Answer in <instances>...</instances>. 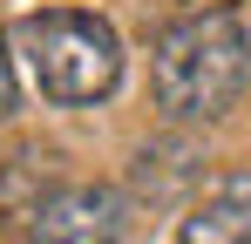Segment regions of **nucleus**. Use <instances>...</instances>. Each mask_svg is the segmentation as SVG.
Masks as SVG:
<instances>
[{"label": "nucleus", "instance_id": "f257e3e1", "mask_svg": "<svg viewBox=\"0 0 251 244\" xmlns=\"http://www.w3.org/2000/svg\"><path fill=\"white\" fill-rule=\"evenodd\" d=\"M150 81H156V109L170 122H210L224 116L251 81V27L238 7H204L183 14L156 34L150 54Z\"/></svg>", "mask_w": 251, "mask_h": 244}, {"label": "nucleus", "instance_id": "7ed1b4c3", "mask_svg": "<svg viewBox=\"0 0 251 244\" xmlns=\"http://www.w3.org/2000/svg\"><path fill=\"white\" fill-rule=\"evenodd\" d=\"M34 224V244H123L136 203L116 190V183H68L27 210Z\"/></svg>", "mask_w": 251, "mask_h": 244}, {"label": "nucleus", "instance_id": "f03ea898", "mask_svg": "<svg viewBox=\"0 0 251 244\" xmlns=\"http://www.w3.org/2000/svg\"><path fill=\"white\" fill-rule=\"evenodd\" d=\"M21 48H27V68L41 81L48 102H102L116 75H123V41L102 14L82 7H41L21 21Z\"/></svg>", "mask_w": 251, "mask_h": 244}, {"label": "nucleus", "instance_id": "39448f33", "mask_svg": "<svg viewBox=\"0 0 251 244\" xmlns=\"http://www.w3.org/2000/svg\"><path fill=\"white\" fill-rule=\"evenodd\" d=\"M0 116H14V54H7V34H0Z\"/></svg>", "mask_w": 251, "mask_h": 244}, {"label": "nucleus", "instance_id": "20e7f679", "mask_svg": "<svg viewBox=\"0 0 251 244\" xmlns=\"http://www.w3.org/2000/svg\"><path fill=\"white\" fill-rule=\"evenodd\" d=\"M176 244H251V170H224L183 210Z\"/></svg>", "mask_w": 251, "mask_h": 244}]
</instances>
